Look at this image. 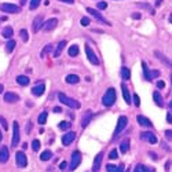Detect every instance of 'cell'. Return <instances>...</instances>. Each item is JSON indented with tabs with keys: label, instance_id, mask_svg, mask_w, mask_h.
Masks as SVG:
<instances>
[{
	"label": "cell",
	"instance_id": "22",
	"mask_svg": "<svg viewBox=\"0 0 172 172\" xmlns=\"http://www.w3.org/2000/svg\"><path fill=\"white\" fill-rule=\"evenodd\" d=\"M121 90H123V95H124L125 102H127L128 105H131V94H129L128 87H127L125 84H121Z\"/></svg>",
	"mask_w": 172,
	"mask_h": 172
},
{
	"label": "cell",
	"instance_id": "55",
	"mask_svg": "<svg viewBox=\"0 0 172 172\" xmlns=\"http://www.w3.org/2000/svg\"><path fill=\"white\" fill-rule=\"evenodd\" d=\"M59 1H64V3H68V4H73L74 0H59Z\"/></svg>",
	"mask_w": 172,
	"mask_h": 172
},
{
	"label": "cell",
	"instance_id": "18",
	"mask_svg": "<svg viewBox=\"0 0 172 172\" xmlns=\"http://www.w3.org/2000/svg\"><path fill=\"white\" fill-rule=\"evenodd\" d=\"M102 158H103V153L100 152L96 154L95 157V160H94V164H92V171L96 172V171H99L100 168V164H102Z\"/></svg>",
	"mask_w": 172,
	"mask_h": 172
},
{
	"label": "cell",
	"instance_id": "24",
	"mask_svg": "<svg viewBox=\"0 0 172 172\" xmlns=\"http://www.w3.org/2000/svg\"><path fill=\"white\" fill-rule=\"evenodd\" d=\"M65 81H66L68 84H77V83L80 81V79H79L77 74H68V76L65 77Z\"/></svg>",
	"mask_w": 172,
	"mask_h": 172
},
{
	"label": "cell",
	"instance_id": "4",
	"mask_svg": "<svg viewBox=\"0 0 172 172\" xmlns=\"http://www.w3.org/2000/svg\"><path fill=\"white\" fill-rule=\"evenodd\" d=\"M0 11L7 12V14H17V12L21 11V6H17V4L12 3H1L0 4Z\"/></svg>",
	"mask_w": 172,
	"mask_h": 172
},
{
	"label": "cell",
	"instance_id": "63",
	"mask_svg": "<svg viewBox=\"0 0 172 172\" xmlns=\"http://www.w3.org/2000/svg\"><path fill=\"white\" fill-rule=\"evenodd\" d=\"M169 22H171V24H172V15L169 17Z\"/></svg>",
	"mask_w": 172,
	"mask_h": 172
},
{
	"label": "cell",
	"instance_id": "52",
	"mask_svg": "<svg viewBox=\"0 0 172 172\" xmlns=\"http://www.w3.org/2000/svg\"><path fill=\"white\" fill-rule=\"evenodd\" d=\"M167 121H168L169 124H172V113H167Z\"/></svg>",
	"mask_w": 172,
	"mask_h": 172
},
{
	"label": "cell",
	"instance_id": "51",
	"mask_svg": "<svg viewBox=\"0 0 172 172\" xmlns=\"http://www.w3.org/2000/svg\"><path fill=\"white\" fill-rule=\"evenodd\" d=\"M149 156L152 157L153 160H158V156H157V154H156L154 152H149Z\"/></svg>",
	"mask_w": 172,
	"mask_h": 172
},
{
	"label": "cell",
	"instance_id": "42",
	"mask_svg": "<svg viewBox=\"0 0 172 172\" xmlns=\"http://www.w3.org/2000/svg\"><path fill=\"white\" fill-rule=\"evenodd\" d=\"M132 99H134V105H135L136 108H139V106H140V99H139V95H138V94H134V96H132Z\"/></svg>",
	"mask_w": 172,
	"mask_h": 172
},
{
	"label": "cell",
	"instance_id": "14",
	"mask_svg": "<svg viewBox=\"0 0 172 172\" xmlns=\"http://www.w3.org/2000/svg\"><path fill=\"white\" fill-rule=\"evenodd\" d=\"M20 100V95L15 92H6L4 94V102L6 103H15Z\"/></svg>",
	"mask_w": 172,
	"mask_h": 172
},
{
	"label": "cell",
	"instance_id": "58",
	"mask_svg": "<svg viewBox=\"0 0 172 172\" xmlns=\"http://www.w3.org/2000/svg\"><path fill=\"white\" fill-rule=\"evenodd\" d=\"M26 147H28V143H22V149H24V150H25V149H26Z\"/></svg>",
	"mask_w": 172,
	"mask_h": 172
},
{
	"label": "cell",
	"instance_id": "46",
	"mask_svg": "<svg viewBox=\"0 0 172 172\" xmlns=\"http://www.w3.org/2000/svg\"><path fill=\"white\" fill-rule=\"evenodd\" d=\"M66 168H68V163H66V161H62V163L59 164V169L61 171H65Z\"/></svg>",
	"mask_w": 172,
	"mask_h": 172
},
{
	"label": "cell",
	"instance_id": "35",
	"mask_svg": "<svg viewBox=\"0 0 172 172\" xmlns=\"http://www.w3.org/2000/svg\"><path fill=\"white\" fill-rule=\"evenodd\" d=\"M51 157H52L51 150H44V152L40 154V160L41 161H48L50 158H51Z\"/></svg>",
	"mask_w": 172,
	"mask_h": 172
},
{
	"label": "cell",
	"instance_id": "54",
	"mask_svg": "<svg viewBox=\"0 0 172 172\" xmlns=\"http://www.w3.org/2000/svg\"><path fill=\"white\" fill-rule=\"evenodd\" d=\"M132 18H134V20H139V18H140V14H139V12H135V14H132Z\"/></svg>",
	"mask_w": 172,
	"mask_h": 172
},
{
	"label": "cell",
	"instance_id": "59",
	"mask_svg": "<svg viewBox=\"0 0 172 172\" xmlns=\"http://www.w3.org/2000/svg\"><path fill=\"white\" fill-rule=\"evenodd\" d=\"M20 3H21V7H22V6H24V4H25V3H26V0H21Z\"/></svg>",
	"mask_w": 172,
	"mask_h": 172
},
{
	"label": "cell",
	"instance_id": "62",
	"mask_svg": "<svg viewBox=\"0 0 172 172\" xmlns=\"http://www.w3.org/2000/svg\"><path fill=\"white\" fill-rule=\"evenodd\" d=\"M169 109H171V113H172V102H169Z\"/></svg>",
	"mask_w": 172,
	"mask_h": 172
},
{
	"label": "cell",
	"instance_id": "32",
	"mask_svg": "<svg viewBox=\"0 0 172 172\" xmlns=\"http://www.w3.org/2000/svg\"><path fill=\"white\" fill-rule=\"evenodd\" d=\"M68 54L70 56H76L79 55V46H76V44H73V46H70L68 50Z\"/></svg>",
	"mask_w": 172,
	"mask_h": 172
},
{
	"label": "cell",
	"instance_id": "12",
	"mask_svg": "<svg viewBox=\"0 0 172 172\" xmlns=\"http://www.w3.org/2000/svg\"><path fill=\"white\" fill-rule=\"evenodd\" d=\"M58 25V20L56 18H50L48 21H46L43 24V30H46V32H50V30H52V29H55V26Z\"/></svg>",
	"mask_w": 172,
	"mask_h": 172
},
{
	"label": "cell",
	"instance_id": "45",
	"mask_svg": "<svg viewBox=\"0 0 172 172\" xmlns=\"http://www.w3.org/2000/svg\"><path fill=\"white\" fill-rule=\"evenodd\" d=\"M96 6H98L99 10H105V8L108 7V3L106 1H99V3H96Z\"/></svg>",
	"mask_w": 172,
	"mask_h": 172
},
{
	"label": "cell",
	"instance_id": "10",
	"mask_svg": "<svg viewBox=\"0 0 172 172\" xmlns=\"http://www.w3.org/2000/svg\"><path fill=\"white\" fill-rule=\"evenodd\" d=\"M87 12H88V14H91L94 18H96V20L99 21V22H103V24H106V25H109V26H110V22L105 20L103 17L100 15V12L98 11V10H95V8H91V7H87Z\"/></svg>",
	"mask_w": 172,
	"mask_h": 172
},
{
	"label": "cell",
	"instance_id": "53",
	"mask_svg": "<svg viewBox=\"0 0 172 172\" xmlns=\"http://www.w3.org/2000/svg\"><path fill=\"white\" fill-rule=\"evenodd\" d=\"M161 147H163V149H165L167 152H171V149L168 147V145H167V143H164V142H161Z\"/></svg>",
	"mask_w": 172,
	"mask_h": 172
},
{
	"label": "cell",
	"instance_id": "19",
	"mask_svg": "<svg viewBox=\"0 0 172 172\" xmlns=\"http://www.w3.org/2000/svg\"><path fill=\"white\" fill-rule=\"evenodd\" d=\"M44 91H46V85H44V83H40L39 85H36V87L32 88V94L35 96H41L44 94Z\"/></svg>",
	"mask_w": 172,
	"mask_h": 172
},
{
	"label": "cell",
	"instance_id": "48",
	"mask_svg": "<svg viewBox=\"0 0 172 172\" xmlns=\"http://www.w3.org/2000/svg\"><path fill=\"white\" fill-rule=\"evenodd\" d=\"M30 128H33V123L32 121H28V125H26V134H30Z\"/></svg>",
	"mask_w": 172,
	"mask_h": 172
},
{
	"label": "cell",
	"instance_id": "5",
	"mask_svg": "<svg viewBox=\"0 0 172 172\" xmlns=\"http://www.w3.org/2000/svg\"><path fill=\"white\" fill-rule=\"evenodd\" d=\"M20 125H18V123L17 121H14L12 123V142H11V146L12 147H17L18 146V143H20Z\"/></svg>",
	"mask_w": 172,
	"mask_h": 172
},
{
	"label": "cell",
	"instance_id": "7",
	"mask_svg": "<svg viewBox=\"0 0 172 172\" xmlns=\"http://www.w3.org/2000/svg\"><path fill=\"white\" fill-rule=\"evenodd\" d=\"M85 54H87L88 61H90L92 65H99V59H98V56H96V54L92 51V48L90 47L88 44H85Z\"/></svg>",
	"mask_w": 172,
	"mask_h": 172
},
{
	"label": "cell",
	"instance_id": "33",
	"mask_svg": "<svg viewBox=\"0 0 172 172\" xmlns=\"http://www.w3.org/2000/svg\"><path fill=\"white\" fill-rule=\"evenodd\" d=\"M129 149V140L128 139H124L123 142L120 143V152L121 153H127Z\"/></svg>",
	"mask_w": 172,
	"mask_h": 172
},
{
	"label": "cell",
	"instance_id": "11",
	"mask_svg": "<svg viewBox=\"0 0 172 172\" xmlns=\"http://www.w3.org/2000/svg\"><path fill=\"white\" fill-rule=\"evenodd\" d=\"M74 139H76V132L69 131L62 136V145H64V146H69Z\"/></svg>",
	"mask_w": 172,
	"mask_h": 172
},
{
	"label": "cell",
	"instance_id": "56",
	"mask_svg": "<svg viewBox=\"0 0 172 172\" xmlns=\"http://www.w3.org/2000/svg\"><path fill=\"white\" fill-rule=\"evenodd\" d=\"M54 112H55V113H61V112H62V109H61L59 106H56V108H54Z\"/></svg>",
	"mask_w": 172,
	"mask_h": 172
},
{
	"label": "cell",
	"instance_id": "37",
	"mask_svg": "<svg viewBox=\"0 0 172 172\" xmlns=\"http://www.w3.org/2000/svg\"><path fill=\"white\" fill-rule=\"evenodd\" d=\"M20 36H21V39H22V41H25V43L29 40V35H28V30H26V29H21Z\"/></svg>",
	"mask_w": 172,
	"mask_h": 172
},
{
	"label": "cell",
	"instance_id": "9",
	"mask_svg": "<svg viewBox=\"0 0 172 172\" xmlns=\"http://www.w3.org/2000/svg\"><path fill=\"white\" fill-rule=\"evenodd\" d=\"M43 24H44V17L43 15H37L32 22V30L33 33L39 32L41 28H43Z\"/></svg>",
	"mask_w": 172,
	"mask_h": 172
},
{
	"label": "cell",
	"instance_id": "44",
	"mask_svg": "<svg viewBox=\"0 0 172 172\" xmlns=\"http://www.w3.org/2000/svg\"><path fill=\"white\" fill-rule=\"evenodd\" d=\"M80 24H81V26H88L90 25V18L88 17H83L80 20Z\"/></svg>",
	"mask_w": 172,
	"mask_h": 172
},
{
	"label": "cell",
	"instance_id": "61",
	"mask_svg": "<svg viewBox=\"0 0 172 172\" xmlns=\"http://www.w3.org/2000/svg\"><path fill=\"white\" fill-rule=\"evenodd\" d=\"M1 139H3V134H1V131H0V142H1Z\"/></svg>",
	"mask_w": 172,
	"mask_h": 172
},
{
	"label": "cell",
	"instance_id": "2",
	"mask_svg": "<svg viewBox=\"0 0 172 172\" xmlns=\"http://www.w3.org/2000/svg\"><path fill=\"white\" fill-rule=\"evenodd\" d=\"M58 99H59V102L62 105H65V106H68V108L70 109H80V102H77L76 99H73V98H69L68 95H65V94H62V92H59L58 94Z\"/></svg>",
	"mask_w": 172,
	"mask_h": 172
},
{
	"label": "cell",
	"instance_id": "40",
	"mask_svg": "<svg viewBox=\"0 0 172 172\" xmlns=\"http://www.w3.org/2000/svg\"><path fill=\"white\" fill-rule=\"evenodd\" d=\"M32 149L35 152H39V149H40V140L39 139H35L32 142Z\"/></svg>",
	"mask_w": 172,
	"mask_h": 172
},
{
	"label": "cell",
	"instance_id": "41",
	"mask_svg": "<svg viewBox=\"0 0 172 172\" xmlns=\"http://www.w3.org/2000/svg\"><path fill=\"white\" fill-rule=\"evenodd\" d=\"M0 125H1L3 129H6V131L8 129V123H7V120H6L3 116H0Z\"/></svg>",
	"mask_w": 172,
	"mask_h": 172
},
{
	"label": "cell",
	"instance_id": "27",
	"mask_svg": "<svg viewBox=\"0 0 172 172\" xmlns=\"http://www.w3.org/2000/svg\"><path fill=\"white\" fill-rule=\"evenodd\" d=\"M17 83L20 85H22V87H25V85H28L30 83V80H29L28 76H18L17 77Z\"/></svg>",
	"mask_w": 172,
	"mask_h": 172
},
{
	"label": "cell",
	"instance_id": "43",
	"mask_svg": "<svg viewBox=\"0 0 172 172\" xmlns=\"http://www.w3.org/2000/svg\"><path fill=\"white\" fill-rule=\"evenodd\" d=\"M117 157H119V153H117L116 149H113L112 152L109 153V158H110V160H116Z\"/></svg>",
	"mask_w": 172,
	"mask_h": 172
},
{
	"label": "cell",
	"instance_id": "29",
	"mask_svg": "<svg viewBox=\"0 0 172 172\" xmlns=\"http://www.w3.org/2000/svg\"><path fill=\"white\" fill-rule=\"evenodd\" d=\"M47 116H48V113L44 110V112H41L40 114H39V119H37V123L40 125H44L46 123H47Z\"/></svg>",
	"mask_w": 172,
	"mask_h": 172
},
{
	"label": "cell",
	"instance_id": "39",
	"mask_svg": "<svg viewBox=\"0 0 172 172\" xmlns=\"http://www.w3.org/2000/svg\"><path fill=\"white\" fill-rule=\"evenodd\" d=\"M41 0H30V4H29V8L30 10H36L39 7V4H40Z\"/></svg>",
	"mask_w": 172,
	"mask_h": 172
},
{
	"label": "cell",
	"instance_id": "28",
	"mask_svg": "<svg viewBox=\"0 0 172 172\" xmlns=\"http://www.w3.org/2000/svg\"><path fill=\"white\" fill-rule=\"evenodd\" d=\"M142 70H143V76H145V80L150 81L152 80V77H150V72H149V68L146 62H142Z\"/></svg>",
	"mask_w": 172,
	"mask_h": 172
},
{
	"label": "cell",
	"instance_id": "17",
	"mask_svg": "<svg viewBox=\"0 0 172 172\" xmlns=\"http://www.w3.org/2000/svg\"><path fill=\"white\" fill-rule=\"evenodd\" d=\"M154 55H156L157 58H158V61H160V62H163V64H164V65H167L168 68H171V69H172V61L169 59V58H168V56H167V55H164V54H161L160 51H156V52H154Z\"/></svg>",
	"mask_w": 172,
	"mask_h": 172
},
{
	"label": "cell",
	"instance_id": "50",
	"mask_svg": "<svg viewBox=\"0 0 172 172\" xmlns=\"http://www.w3.org/2000/svg\"><path fill=\"white\" fill-rule=\"evenodd\" d=\"M165 87V83L163 80H158L157 81V88H164Z\"/></svg>",
	"mask_w": 172,
	"mask_h": 172
},
{
	"label": "cell",
	"instance_id": "23",
	"mask_svg": "<svg viewBox=\"0 0 172 172\" xmlns=\"http://www.w3.org/2000/svg\"><path fill=\"white\" fill-rule=\"evenodd\" d=\"M153 98H154V102H156L157 106H164V99H163V96H161V94L158 91H154L153 92Z\"/></svg>",
	"mask_w": 172,
	"mask_h": 172
},
{
	"label": "cell",
	"instance_id": "1",
	"mask_svg": "<svg viewBox=\"0 0 172 172\" xmlns=\"http://www.w3.org/2000/svg\"><path fill=\"white\" fill-rule=\"evenodd\" d=\"M116 98H117L116 90L114 88H108L106 92H105V95L102 96V103L106 108H112L113 105H114V102H116Z\"/></svg>",
	"mask_w": 172,
	"mask_h": 172
},
{
	"label": "cell",
	"instance_id": "25",
	"mask_svg": "<svg viewBox=\"0 0 172 172\" xmlns=\"http://www.w3.org/2000/svg\"><path fill=\"white\" fill-rule=\"evenodd\" d=\"M91 119H92V112H91V110H88L87 114H84L83 120H81V127H83V128H85V127H87V125L90 124Z\"/></svg>",
	"mask_w": 172,
	"mask_h": 172
},
{
	"label": "cell",
	"instance_id": "21",
	"mask_svg": "<svg viewBox=\"0 0 172 172\" xmlns=\"http://www.w3.org/2000/svg\"><path fill=\"white\" fill-rule=\"evenodd\" d=\"M12 35H14V29H12L11 26H6V28H3V30H1V36H3L4 39H7V40L11 39Z\"/></svg>",
	"mask_w": 172,
	"mask_h": 172
},
{
	"label": "cell",
	"instance_id": "60",
	"mask_svg": "<svg viewBox=\"0 0 172 172\" xmlns=\"http://www.w3.org/2000/svg\"><path fill=\"white\" fill-rule=\"evenodd\" d=\"M3 90H4V87H3V84H0V94L3 92Z\"/></svg>",
	"mask_w": 172,
	"mask_h": 172
},
{
	"label": "cell",
	"instance_id": "57",
	"mask_svg": "<svg viewBox=\"0 0 172 172\" xmlns=\"http://www.w3.org/2000/svg\"><path fill=\"white\" fill-rule=\"evenodd\" d=\"M161 3H163V0H157V1H156V6H157V7H160Z\"/></svg>",
	"mask_w": 172,
	"mask_h": 172
},
{
	"label": "cell",
	"instance_id": "47",
	"mask_svg": "<svg viewBox=\"0 0 172 172\" xmlns=\"http://www.w3.org/2000/svg\"><path fill=\"white\" fill-rule=\"evenodd\" d=\"M165 138L168 140H172V131L171 129H167V131H165Z\"/></svg>",
	"mask_w": 172,
	"mask_h": 172
},
{
	"label": "cell",
	"instance_id": "20",
	"mask_svg": "<svg viewBox=\"0 0 172 172\" xmlns=\"http://www.w3.org/2000/svg\"><path fill=\"white\" fill-rule=\"evenodd\" d=\"M65 46H66V41H65V40H62V41H59V43H58V46H56L55 50H54V58H58V56L62 54Z\"/></svg>",
	"mask_w": 172,
	"mask_h": 172
},
{
	"label": "cell",
	"instance_id": "34",
	"mask_svg": "<svg viewBox=\"0 0 172 172\" xmlns=\"http://www.w3.org/2000/svg\"><path fill=\"white\" fill-rule=\"evenodd\" d=\"M15 40H12V39H10V40L7 41V44H6V51L7 52H12L14 51V48H15Z\"/></svg>",
	"mask_w": 172,
	"mask_h": 172
},
{
	"label": "cell",
	"instance_id": "26",
	"mask_svg": "<svg viewBox=\"0 0 172 172\" xmlns=\"http://www.w3.org/2000/svg\"><path fill=\"white\" fill-rule=\"evenodd\" d=\"M121 77H123V80H129L131 79V70L127 66L121 68Z\"/></svg>",
	"mask_w": 172,
	"mask_h": 172
},
{
	"label": "cell",
	"instance_id": "13",
	"mask_svg": "<svg viewBox=\"0 0 172 172\" xmlns=\"http://www.w3.org/2000/svg\"><path fill=\"white\" fill-rule=\"evenodd\" d=\"M140 139L142 140H147L149 143H157V136L153 132H140Z\"/></svg>",
	"mask_w": 172,
	"mask_h": 172
},
{
	"label": "cell",
	"instance_id": "64",
	"mask_svg": "<svg viewBox=\"0 0 172 172\" xmlns=\"http://www.w3.org/2000/svg\"><path fill=\"white\" fill-rule=\"evenodd\" d=\"M171 80H172V76H171Z\"/></svg>",
	"mask_w": 172,
	"mask_h": 172
},
{
	"label": "cell",
	"instance_id": "6",
	"mask_svg": "<svg viewBox=\"0 0 172 172\" xmlns=\"http://www.w3.org/2000/svg\"><path fill=\"white\" fill-rule=\"evenodd\" d=\"M80 163H81V153L79 152V150H76V152H73V154H72V161H70L69 169H70V171H74V169L80 165Z\"/></svg>",
	"mask_w": 172,
	"mask_h": 172
},
{
	"label": "cell",
	"instance_id": "38",
	"mask_svg": "<svg viewBox=\"0 0 172 172\" xmlns=\"http://www.w3.org/2000/svg\"><path fill=\"white\" fill-rule=\"evenodd\" d=\"M58 127H59V129H62V131H66V129H69L72 127V124H70L69 121H61Z\"/></svg>",
	"mask_w": 172,
	"mask_h": 172
},
{
	"label": "cell",
	"instance_id": "8",
	"mask_svg": "<svg viewBox=\"0 0 172 172\" xmlns=\"http://www.w3.org/2000/svg\"><path fill=\"white\" fill-rule=\"evenodd\" d=\"M15 163H17V165H18L20 168H25V167L28 165V158H26V156H25L24 152H17Z\"/></svg>",
	"mask_w": 172,
	"mask_h": 172
},
{
	"label": "cell",
	"instance_id": "3",
	"mask_svg": "<svg viewBox=\"0 0 172 172\" xmlns=\"http://www.w3.org/2000/svg\"><path fill=\"white\" fill-rule=\"evenodd\" d=\"M127 124H128V119H127L125 116H120V119H119V121H117L116 129H114V135H113V139H117V138H119V135H120L121 132L125 129Z\"/></svg>",
	"mask_w": 172,
	"mask_h": 172
},
{
	"label": "cell",
	"instance_id": "16",
	"mask_svg": "<svg viewBox=\"0 0 172 172\" xmlns=\"http://www.w3.org/2000/svg\"><path fill=\"white\" fill-rule=\"evenodd\" d=\"M10 158V152H8L7 146H1L0 149V164H6Z\"/></svg>",
	"mask_w": 172,
	"mask_h": 172
},
{
	"label": "cell",
	"instance_id": "31",
	"mask_svg": "<svg viewBox=\"0 0 172 172\" xmlns=\"http://www.w3.org/2000/svg\"><path fill=\"white\" fill-rule=\"evenodd\" d=\"M134 171L135 172H152V171H154V169L153 168H149V167H146V165H142V164H138L135 167V168H134Z\"/></svg>",
	"mask_w": 172,
	"mask_h": 172
},
{
	"label": "cell",
	"instance_id": "30",
	"mask_svg": "<svg viewBox=\"0 0 172 172\" xmlns=\"http://www.w3.org/2000/svg\"><path fill=\"white\" fill-rule=\"evenodd\" d=\"M52 48H54V46H52V44H47V46L44 47V50H41L40 56H41V58H46V56H47L48 54L52 51Z\"/></svg>",
	"mask_w": 172,
	"mask_h": 172
},
{
	"label": "cell",
	"instance_id": "15",
	"mask_svg": "<svg viewBox=\"0 0 172 172\" xmlns=\"http://www.w3.org/2000/svg\"><path fill=\"white\" fill-rule=\"evenodd\" d=\"M136 121L139 123V125H140V127H145V128H152V127H153L152 121L149 120L147 117L142 116V114H139V116H136Z\"/></svg>",
	"mask_w": 172,
	"mask_h": 172
},
{
	"label": "cell",
	"instance_id": "36",
	"mask_svg": "<svg viewBox=\"0 0 172 172\" xmlns=\"http://www.w3.org/2000/svg\"><path fill=\"white\" fill-rule=\"evenodd\" d=\"M106 171L108 172H120V171H123V165L114 167V165H112V164H108L106 165Z\"/></svg>",
	"mask_w": 172,
	"mask_h": 172
},
{
	"label": "cell",
	"instance_id": "49",
	"mask_svg": "<svg viewBox=\"0 0 172 172\" xmlns=\"http://www.w3.org/2000/svg\"><path fill=\"white\" fill-rule=\"evenodd\" d=\"M158 76H160V72H158V70H153V72L150 73V77H152V79L153 77H158Z\"/></svg>",
	"mask_w": 172,
	"mask_h": 172
}]
</instances>
